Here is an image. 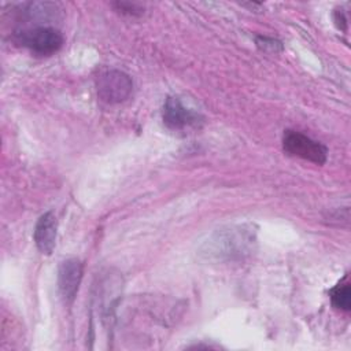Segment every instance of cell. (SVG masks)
I'll use <instances>...</instances> for the list:
<instances>
[{
	"instance_id": "obj_1",
	"label": "cell",
	"mask_w": 351,
	"mask_h": 351,
	"mask_svg": "<svg viewBox=\"0 0 351 351\" xmlns=\"http://www.w3.org/2000/svg\"><path fill=\"white\" fill-rule=\"evenodd\" d=\"M255 248V225L236 223L210 233L197 248V254L208 262H237L254 254Z\"/></svg>"
},
{
	"instance_id": "obj_2",
	"label": "cell",
	"mask_w": 351,
	"mask_h": 351,
	"mask_svg": "<svg viewBox=\"0 0 351 351\" xmlns=\"http://www.w3.org/2000/svg\"><path fill=\"white\" fill-rule=\"evenodd\" d=\"M14 40L33 53L43 56L58 52L63 45L62 33L51 26H36L19 30L14 34Z\"/></svg>"
},
{
	"instance_id": "obj_3",
	"label": "cell",
	"mask_w": 351,
	"mask_h": 351,
	"mask_svg": "<svg viewBox=\"0 0 351 351\" xmlns=\"http://www.w3.org/2000/svg\"><path fill=\"white\" fill-rule=\"evenodd\" d=\"M96 90L101 101L107 104H119L132 96L133 81L125 71L108 69L97 75Z\"/></svg>"
},
{
	"instance_id": "obj_4",
	"label": "cell",
	"mask_w": 351,
	"mask_h": 351,
	"mask_svg": "<svg viewBox=\"0 0 351 351\" xmlns=\"http://www.w3.org/2000/svg\"><path fill=\"white\" fill-rule=\"evenodd\" d=\"M282 148L287 154L315 165H324L328 158V148L322 143L291 129L284 130Z\"/></svg>"
},
{
	"instance_id": "obj_5",
	"label": "cell",
	"mask_w": 351,
	"mask_h": 351,
	"mask_svg": "<svg viewBox=\"0 0 351 351\" xmlns=\"http://www.w3.org/2000/svg\"><path fill=\"white\" fill-rule=\"evenodd\" d=\"M163 123L170 130H185L189 128H197L203 118L196 111L185 107L176 96H169L163 104L162 111Z\"/></svg>"
},
{
	"instance_id": "obj_6",
	"label": "cell",
	"mask_w": 351,
	"mask_h": 351,
	"mask_svg": "<svg viewBox=\"0 0 351 351\" xmlns=\"http://www.w3.org/2000/svg\"><path fill=\"white\" fill-rule=\"evenodd\" d=\"M84 267L82 263L75 259L70 258L60 263L58 270V288L59 292L66 303H73L75 295L78 292L81 280H82Z\"/></svg>"
},
{
	"instance_id": "obj_7",
	"label": "cell",
	"mask_w": 351,
	"mask_h": 351,
	"mask_svg": "<svg viewBox=\"0 0 351 351\" xmlns=\"http://www.w3.org/2000/svg\"><path fill=\"white\" fill-rule=\"evenodd\" d=\"M58 236V219L52 211L44 213L34 228V243L38 251L44 255H51L56 245Z\"/></svg>"
},
{
	"instance_id": "obj_8",
	"label": "cell",
	"mask_w": 351,
	"mask_h": 351,
	"mask_svg": "<svg viewBox=\"0 0 351 351\" xmlns=\"http://www.w3.org/2000/svg\"><path fill=\"white\" fill-rule=\"evenodd\" d=\"M332 304L341 310V311H350L351 310V287L348 282H339L336 287H333L329 292Z\"/></svg>"
},
{
	"instance_id": "obj_9",
	"label": "cell",
	"mask_w": 351,
	"mask_h": 351,
	"mask_svg": "<svg viewBox=\"0 0 351 351\" xmlns=\"http://www.w3.org/2000/svg\"><path fill=\"white\" fill-rule=\"evenodd\" d=\"M255 44L256 47L265 52V53H270V55H276V53H280L282 52L284 47H282V43L277 38H273V37H267V36H256L255 37Z\"/></svg>"
},
{
	"instance_id": "obj_10",
	"label": "cell",
	"mask_w": 351,
	"mask_h": 351,
	"mask_svg": "<svg viewBox=\"0 0 351 351\" xmlns=\"http://www.w3.org/2000/svg\"><path fill=\"white\" fill-rule=\"evenodd\" d=\"M111 5L121 14L129 16H140L144 14V5L132 1H114Z\"/></svg>"
},
{
	"instance_id": "obj_11",
	"label": "cell",
	"mask_w": 351,
	"mask_h": 351,
	"mask_svg": "<svg viewBox=\"0 0 351 351\" xmlns=\"http://www.w3.org/2000/svg\"><path fill=\"white\" fill-rule=\"evenodd\" d=\"M335 22H336L337 27L340 26V23H343V25H344V29H346L347 19L344 18V14H343V12H340V11H336V12H335Z\"/></svg>"
}]
</instances>
